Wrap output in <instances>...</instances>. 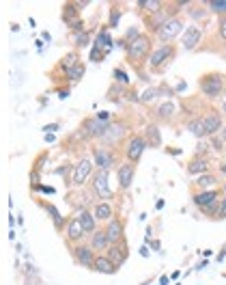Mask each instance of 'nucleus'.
Instances as JSON below:
<instances>
[{
    "instance_id": "f257e3e1",
    "label": "nucleus",
    "mask_w": 226,
    "mask_h": 285,
    "mask_svg": "<svg viewBox=\"0 0 226 285\" xmlns=\"http://www.w3.org/2000/svg\"><path fill=\"white\" fill-rule=\"evenodd\" d=\"M198 89L207 99H218L226 93V76L220 71H207L198 78Z\"/></svg>"
},
{
    "instance_id": "f03ea898",
    "label": "nucleus",
    "mask_w": 226,
    "mask_h": 285,
    "mask_svg": "<svg viewBox=\"0 0 226 285\" xmlns=\"http://www.w3.org/2000/svg\"><path fill=\"white\" fill-rule=\"evenodd\" d=\"M151 48H153V37H151V35H145V33H142L138 39H134L132 44L125 46V54H127V61L132 63V65L142 63L145 58L151 56V52H153Z\"/></svg>"
},
{
    "instance_id": "7ed1b4c3",
    "label": "nucleus",
    "mask_w": 226,
    "mask_h": 285,
    "mask_svg": "<svg viewBox=\"0 0 226 285\" xmlns=\"http://www.w3.org/2000/svg\"><path fill=\"white\" fill-rule=\"evenodd\" d=\"M108 177H110V171H99L97 169L93 173L88 186H91V194L95 199H99V201H112L114 199V190L110 188Z\"/></svg>"
},
{
    "instance_id": "20e7f679",
    "label": "nucleus",
    "mask_w": 226,
    "mask_h": 285,
    "mask_svg": "<svg viewBox=\"0 0 226 285\" xmlns=\"http://www.w3.org/2000/svg\"><path fill=\"white\" fill-rule=\"evenodd\" d=\"M175 56H177V46L164 44L151 52V56H149V67H151V71H164L172 61H175Z\"/></svg>"
},
{
    "instance_id": "39448f33",
    "label": "nucleus",
    "mask_w": 226,
    "mask_h": 285,
    "mask_svg": "<svg viewBox=\"0 0 226 285\" xmlns=\"http://www.w3.org/2000/svg\"><path fill=\"white\" fill-rule=\"evenodd\" d=\"M147 147L149 145H147V141L142 134H129L127 141L123 142V156H125V160H129V162L138 164Z\"/></svg>"
},
{
    "instance_id": "423d86ee",
    "label": "nucleus",
    "mask_w": 226,
    "mask_h": 285,
    "mask_svg": "<svg viewBox=\"0 0 226 285\" xmlns=\"http://www.w3.org/2000/svg\"><path fill=\"white\" fill-rule=\"evenodd\" d=\"M93 173H95V162H93V160L91 158H80L78 162L74 164V171H71V186L82 188L93 177Z\"/></svg>"
},
{
    "instance_id": "0eeeda50",
    "label": "nucleus",
    "mask_w": 226,
    "mask_h": 285,
    "mask_svg": "<svg viewBox=\"0 0 226 285\" xmlns=\"http://www.w3.org/2000/svg\"><path fill=\"white\" fill-rule=\"evenodd\" d=\"M93 162L99 171H112L116 164V149L114 147H93Z\"/></svg>"
},
{
    "instance_id": "6e6552de",
    "label": "nucleus",
    "mask_w": 226,
    "mask_h": 285,
    "mask_svg": "<svg viewBox=\"0 0 226 285\" xmlns=\"http://www.w3.org/2000/svg\"><path fill=\"white\" fill-rule=\"evenodd\" d=\"M71 257H74V261L78 266H82V268H91L93 270V264H95V257H97V253L93 251L91 246H88V242L84 244H75L71 246Z\"/></svg>"
},
{
    "instance_id": "1a4fd4ad",
    "label": "nucleus",
    "mask_w": 226,
    "mask_h": 285,
    "mask_svg": "<svg viewBox=\"0 0 226 285\" xmlns=\"http://www.w3.org/2000/svg\"><path fill=\"white\" fill-rule=\"evenodd\" d=\"M125 132H127V126L125 123H121V121H112L110 123V128L106 130V134L99 139V142H102L104 147H114V145H118V142H125L127 139H125Z\"/></svg>"
},
{
    "instance_id": "9d476101",
    "label": "nucleus",
    "mask_w": 226,
    "mask_h": 285,
    "mask_svg": "<svg viewBox=\"0 0 226 285\" xmlns=\"http://www.w3.org/2000/svg\"><path fill=\"white\" fill-rule=\"evenodd\" d=\"M203 121H205V134L207 139H211V136H218L220 132L224 130V115L216 108L207 110V115H203Z\"/></svg>"
},
{
    "instance_id": "9b49d317",
    "label": "nucleus",
    "mask_w": 226,
    "mask_h": 285,
    "mask_svg": "<svg viewBox=\"0 0 226 285\" xmlns=\"http://www.w3.org/2000/svg\"><path fill=\"white\" fill-rule=\"evenodd\" d=\"M224 194H222V188H211V190H194L192 192V201H194V205L196 207H207V205H211V203H218L220 199H222Z\"/></svg>"
},
{
    "instance_id": "f8f14e48",
    "label": "nucleus",
    "mask_w": 226,
    "mask_h": 285,
    "mask_svg": "<svg viewBox=\"0 0 226 285\" xmlns=\"http://www.w3.org/2000/svg\"><path fill=\"white\" fill-rule=\"evenodd\" d=\"M136 177V164L129 162V160H123L121 164L116 166V180H118V188L121 190H129L134 184Z\"/></svg>"
},
{
    "instance_id": "ddd939ff",
    "label": "nucleus",
    "mask_w": 226,
    "mask_h": 285,
    "mask_svg": "<svg viewBox=\"0 0 226 285\" xmlns=\"http://www.w3.org/2000/svg\"><path fill=\"white\" fill-rule=\"evenodd\" d=\"M63 236H65V240H67L71 246H75V244H82V242H84L86 231L82 229V225H80L78 218L71 216L69 223H67V227H65V231H63Z\"/></svg>"
},
{
    "instance_id": "4468645a",
    "label": "nucleus",
    "mask_w": 226,
    "mask_h": 285,
    "mask_svg": "<svg viewBox=\"0 0 226 285\" xmlns=\"http://www.w3.org/2000/svg\"><path fill=\"white\" fill-rule=\"evenodd\" d=\"M181 31H183V20L181 17H172V20H168L162 28H159V33L155 35V37L162 41V44H170Z\"/></svg>"
},
{
    "instance_id": "2eb2a0df",
    "label": "nucleus",
    "mask_w": 226,
    "mask_h": 285,
    "mask_svg": "<svg viewBox=\"0 0 226 285\" xmlns=\"http://www.w3.org/2000/svg\"><path fill=\"white\" fill-rule=\"evenodd\" d=\"M104 231H106V236H108L110 244H118V242H123L125 240V223H123V218L114 216L112 221H108L104 225Z\"/></svg>"
},
{
    "instance_id": "dca6fc26",
    "label": "nucleus",
    "mask_w": 226,
    "mask_h": 285,
    "mask_svg": "<svg viewBox=\"0 0 226 285\" xmlns=\"http://www.w3.org/2000/svg\"><path fill=\"white\" fill-rule=\"evenodd\" d=\"M88 246H91L97 255H102V253H106L110 248V240H108V236H106L104 227H99L95 234L88 236Z\"/></svg>"
},
{
    "instance_id": "f3484780",
    "label": "nucleus",
    "mask_w": 226,
    "mask_h": 285,
    "mask_svg": "<svg viewBox=\"0 0 226 285\" xmlns=\"http://www.w3.org/2000/svg\"><path fill=\"white\" fill-rule=\"evenodd\" d=\"M93 214H95V218H97V223H108L114 218V205H112V201H97L93 207Z\"/></svg>"
},
{
    "instance_id": "a211bd4d",
    "label": "nucleus",
    "mask_w": 226,
    "mask_h": 285,
    "mask_svg": "<svg viewBox=\"0 0 226 285\" xmlns=\"http://www.w3.org/2000/svg\"><path fill=\"white\" fill-rule=\"evenodd\" d=\"M209 166H211V160L207 158V156H194V158H189V162L186 166V171L189 175H205V173H209Z\"/></svg>"
},
{
    "instance_id": "6ab92c4d",
    "label": "nucleus",
    "mask_w": 226,
    "mask_h": 285,
    "mask_svg": "<svg viewBox=\"0 0 226 285\" xmlns=\"http://www.w3.org/2000/svg\"><path fill=\"white\" fill-rule=\"evenodd\" d=\"M106 255L114 261V264L121 268V266L127 261V257H129V246H127V242H118V244H110V248L106 251Z\"/></svg>"
},
{
    "instance_id": "aec40b11",
    "label": "nucleus",
    "mask_w": 226,
    "mask_h": 285,
    "mask_svg": "<svg viewBox=\"0 0 226 285\" xmlns=\"http://www.w3.org/2000/svg\"><path fill=\"white\" fill-rule=\"evenodd\" d=\"M168 20H172L170 17V13H168V9H162L159 11V13H153V15H145V26L149 28V31L151 33H159V28L164 26L166 22Z\"/></svg>"
},
{
    "instance_id": "412c9836",
    "label": "nucleus",
    "mask_w": 226,
    "mask_h": 285,
    "mask_svg": "<svg viewBox=\"0 0 226 285\" xmlns=\"http://www.w3.org/2000/svg\"><path fill=\"white\" fill-rule=\"evenodd\" d=\"M93 270L99 272V275H116V272H118V266H116L106 253H102V255H97V257H95Z\"/></svg>"
},
{
    "instance_id": "4be33fe9",
    "label": "nucleus",
    "mask_w": 226,
    "mask_h": 285,
    "mask_svg": "<svg viewBox=\"0 0 226 285\" xmlns=\"http://www.w3.org/2000/svg\"><path fill=\"white\" fill-rule=\"evenodd\" d=\"M200 39H203V31H200L198 26H188L186 33H183V37H181V44L186 50H196V46L200 44Z\"/></svg>"
},
{
    "instance_id": "5701e85b",
    "label": "nucleus",
    "mask_w": 226,
    "mask_h": 285,
    "mask_svg": "<svg viewBox=\"0 0 226 285\" xmlns=\"http://www.w3.org/2000/svg\"><path fill=\"white\" fill-rule=\"evenodd\" d=\"M75 218L80 221L82 229L86 231V236H91V234H95V231L99 229V227H97V218H95L93 210H80V212H75Z\"/></svg>"
},
{
    "instance_id": "b1692460",
    "label": "nucleus",
    "mask_w": 226,
    "mask_h": 285,
    "mask_svg": "<svg viewBox=\"0 0 226 285\" xmlns=\"http://www.w3.org/2000/svg\"><path fill=\"white\" fill-rule=\"evenodd\" d=\"M39 205L43 207L47 214H50V218H52V223H54V227H56L58 231H65V227H67V223H69V218H63L61 212L56 210L54 203H45V201H39Z\"/></svg>"
},
{
    "instance_id": "393cba45",
    "label": "nucleus",
    "mask_w": 226,
    "mask_h": 285,
    "mask_svg": "<svg viewBox=\"0 0 226 285\" xmlns=\"http://www.w3.org/2000/svg\"><path fill=\"white\" fill-rule=\"evenodd\" d=\"M142 136H145L147 145L153 147V149H155V147H162V132H159L157 123H149L145 128V132H142Z\"/></svg>"
},
{
    "instance_id": "a878e982",
    "label": "nucleus",
    "mask_w": 226,
    "mask_h": 285,
    "mask_svg": "<svg viewBox=\"0 0 226 285\" xmlns=\"http://www.w3.org/2000/svg\"><path fill=\"white\" fill-rule=\"evenodd\" d=\"M153 115H155V119H159V121H172L177 115V108L172 102H162L159 106H155Z\"/></svg>"
},
{
    "instance_id": "bb28decb",
    "label": "nucleus",
    "mask_w": 226,
    "mask_h": 285,
    "mask_svg": "<svg viewBox=\"0 0 226 285\" xmlns=\"http://www.w3.org/2000/svg\"><path fill=\"white\" fill-rule=\"evenodd\" d=\"M218 175L216 173H205V175H198L194 180V190H211L218 186Z\"/></svg>"
},
{
    "instance_id": "cd10ccee",
    "label": "nucleus",
    "mask_w": 226,
    "mask_h": 285,
    "mask_svg": "<svg viewBox=\"0 0 226 285\" xmlns=\"http://www.w3.org/2000/svg\"><path fill=\"white\" fill-rule=\"evenodd\" d=\"M186 128L192 132L196 139H207V134H205V121H203V115H196L192 119H188V123H186Z\"/></svg>"
},
{
    "instance_id": "c85d7f7f",
    "label": "nucleus",
    "mask_w": 226,
    "mask_h": 285,
    "mask_svg": "<svg viewBox=\"0 0 226 285\" xmlns=\"http://www.w3.org/2000/svg\"><path fill=\"white\" fill-rule=\"evenodd\" d=\"M80 7H78V2H65L63 4V22H67V24H74L75 20H80Z\"/></svg>"
},
{
    "instance_id": "c756f323",
    "label": "nucleus",
    "mask_w": 226,
    "mask_h": 285,
    "mask_svg": "<svg viewBox=\"0 0 226 285\" xmlns=\"http://www.w3.org/2000/svg\"><path fill=\"white\" fill-rule=\"evenodd\" d=\"M138 7L145 11L147 15H153V13H159L166 4L162 2V0H138Z\"/></svg>"
},
{
    "instance_id": "7c9ffc66",
    "label": "nucleus",
    "mask_w": 226,
    "mask_h": 285,
    "mask_svg": "<svg viewBox=\"0 0 226 285\" xmlns=\"http://www.w3.org/2000/svg\"><path fill=\"white\" fill-rule=\"evenodd\" d=\"M80 63V54L78 52H69V54H65L63 58H61V63H58V69H63L65 74H67V71L71 69V67H75V65Z\"/></svg>"
},
{
    "instance_id": "2f4dec72",
    "label": "nucleus",
    "mask_w": 226,
    "mask_h": 285,
    "mask_svg": "<svg viewBox=\"0 0 226 285\" xmlns=\"http://www.w3.org/2000/svg\"><path fill=\"white\" fill-rule=\"evenodd\" d=\"M84 74H86V65L84 63H78L75 67H71L69 71H67V78L71 80V82H80L82 78H84Z\"/></svg>"
},
{
    "instance_id": "473e14b6",
    "label": "nucleus",
    "mask_w": 226,
    "mask_h": 285,
    "mask_svg": "<svg viewBox=\"0 0 226 285\" xmlns=\"http://www.w3.org/2000/svg\"><path fill=\"white\" fill-rule=\"evenodd\" d=\"M123 95H127V89H125V85H118V82H114V85L108 89V99H112V102H118Z\"/></svg>"
},
{
    "instance_id": "72a5a7b5",
    "label": "nucleus",
    "mask_w": 226,
    "mask_h": 285,
    "mask_svg": "<svg viewBox=\"0 0 226 285\" xmlns=\"http://www.w3.org/2000/svg\"><path fill=\"white\" fill-rule=\"evenodd\" d=\"M205 4L209 7V11H213V13L226 15V0H209V2H205Z\"/></svg>"
},
{
    "instance_id": "f704fd0d",
    "label": "nucleus",
    "mask_w": 226,
    "mask_h": 285,
    "mask_svg": "<svg viewBox=\"0 0 226 285\" xmlns=\"http://www.w3.org/2000/svg\"><path fill=\"white\" fill-rule=\"evenodd\" d=\"M155 97H159V89H157V87H149L147 91L140 95V102H142V104H151Z\"/></svg>"
},
{
    "instance_id": "c9c22d12",
    "label": "nucleus",
    "mask_w": 226,
    "mask_h": 285,
    "mask_svg": "<svg viewBox=\"0 0 226 285\" xmlns=\"http://www.w3.org/2000/svg\"><path fill=\"white\" fill-rule=\"evenodd\" d=\"M189 7H192V4H189ZM188 13L192 15L196 22H200V20L205 22L207 15H209V9H205V7H203V9H200V7H192V9H188Z\"/></svg>"
},
{
    "instance_id": "e433bc0d",
    "label": "nucleus",
    "mask_w": 226,
    "mask_h": 285,
    "mask_svg": "<svg viewBox=\"0 0 226 285\" xmlns=\"http://www.w3.org/2000/svg\"><path fill=\"white\" fill-rule=\"evenodd\" d=\"M88 44H91V35H88L86 31L74 35V46H75V48H84V46H88Z\"/></svg>"
},
{
    "instance_id": "4c0bfd02",
    "label": "nucleus",
    "mask_w": 226,
    "mask_h": 285,
    "mask_svg": "<svg viewBox=\"0 0 226 285\" xmlns=\"http://www.w3.org/2000/svg\"><path fill=\"white\" fill-rule=\"evenodd\" d=\"M207 141L211 142V149L216 151V153H224V149H226L224 145H226V142L222 141V136H220V134L218 136H211V139H207Z\"/></svg>"
},
{
    "instance_id": "58836bf2",
    "label": "nucleus",
    "mask_w": 226,
    "mask_h": 285,
    "mask_svg": "<svg viewBox=\"0 0 226 285\" xmlns=\"http://www.w3.org/2000/svg\"><path fill=\"white\" fill-rule=\"evenodd\" d=\"M114 82H118V85H125V87H127V85H129V76L125 74V71H123L121 67H116V69H114Z\"/></svg>"
},
{
    "instance_id": "ea45409f",
    "label": "nucleus",
    "mask_w": 226,
    "mask_h": 285,
    "mask_svg": "<svg viewBox=\"0 0 226 285\" xmlns=\"http://www.w3.org/2000/svg\"><path fill=\"white\" fill-rule=\"evenodd\" d=\"M226 218V194L220 199V205H218V214H216V221H224Z\"/></svg>"
},
{
    "instance_id": "a19ab883",
    "label": "nucleus",
    "mask_w": 226,
    "mask_h": 285,
    "mask_svg": "<svg viewBox=\"0 0 226 285\" xmlns=\"http://www.w3.org/2000/svg\"><path fill=\"white\" fill-rule=\"evenodd\" d=\"M118 17H121V11H118V7H114V4H112V9H110V24H108V28H110V26H116V24H118Z\"/></svg>"
},
{
    "instance_id": "79ce46f5",
    "label": "nucleus",
    "mask_w": 226,
    "mask_h": 285,
    "mask_svg": "<svg viewBox=\"0 0 226 285\" xmlns=\"http://www.w3.org/2000/svg\"><path fill=\"white\" fill-rule=\"evenodd\" d=\"M218 205H220V201H218V203H211V205L203 207V214H205V216H211V218H216V214H218Z\"/></svg>"
},
{
    "instance_id": "37998d69",
    "label": "nucleus",
    "mask_w": 226,
    "mask_h": 285,
    "mask_svg": "<svg viewBox=\"0 0 226 285\" xmlns=\"http://www.w3.org/2000/svg\"><path fill=\"white\" fill-rule=\"evenodd\" d=\"M218 33L220 37L226 41V15H220V22H218Z\"/></svg>"
},
{
    "instance_id": "c03bdc74",
    "label": "nucleus",
    "mask_w": 226,
    "mask_h": 285,
    "mask_svg": "<svg viewBox=\"0 0 226 285\" xmlns=\"http://www.w3.org/2000/svg\"><path fill=\"white\" fill-rule=\"evenodd\" d=\"M71 26V31H74V35L75 33H84V20H75L74 24H69Z\"/></svg>"
},
{
    "instance_id": "a18cd8bd",
    "label": "nucleus",
    "mask_w": 226,
    "mask_h": 285,
    "mask_svg": "<svg viewBox=\"0 0 226 285\" xmlns=\"http://www.w3.org/2000/svg\"><path fill=\"white\" fill-rule=\"evenodd\" d=\"M127 99H129V102H140L138 91H136V89H129V91H127Z\"/></svg>"
},
{
    "instance_id": "49530a36",
    "label": "nucleus",
    "mask_w": 226,
    "mask_h": 285,
    "mask_svg": "<svg viewBox=\"0 0 226 285\" xmlns=\"http://www.w3.org/2000/svg\"><path fill=\"white\" fill-rule=\"evenodd\" d=\"M99 119V121H110V112L108 110H102V112H97V115H95Z\"/></svg>"
},
{
    "instance_id": "de8ad7c7",
    "label": "nucleus",
    "mask_w": 226,
    "mask_h": 285,
    "mask_svg": "<svg viewBox=\"0 0 226 285\" xmlns=\"http://www.w3.org/2000/svg\"><path fill=\"white\" fill-rule=\"evenodd\" d=\"M43 130H45V132H47V130H50V132H54V130H58V123H52V126H45Z\"/></svg>"
},
{
    "instance_id": "09e8293b",
    "label": "nucleus",
    "mask_w": 226,
    "mask_h": 285,
    "mask_svg": "<svg viewBox=\"0 0 226 285\" xmlns=\"http://www.w3.org/2000/svg\"><path fill=\"white\" fill-rule=\"evenodd\" d=\"M220 173L226 175V160H224V162H220Z\"/></svg>"
},
{
    "instance_id": "8fccbe9b",
    "label": "nucleus",
    "mask_w": 226,
    "mask_h": 285,
    "mask_svg": "<svg viewBox=\"0 0 226 285\" xmlns=\"http://www.w3.org/2000/svg\"><path fill=\"white\" fill-rule=\"evenodd\" d=\"M159 285H168V277H166V275H164L162 279H159Z\"/></svg>"
},
{
    "instance_id": "3c124183",
    "label": "nucleus",
    "mask_w": 226,
    "mask_h": 285,
    "mask_svg": "<svg viewBox=\"0 0 226 285\" xmlns=\"http://www.w3.org/2000/svg\"><path fill=\"white\" fill-rule=\"evenodd\" d=\"M220 112H222V115L226 117V102H222V106H220Z\"/></svg>"
},
{
    "instance_id": "603ef678",
    "label": "nucleus",
    "mask_w": 226,
    "mask_h": 285,
    "mask_svg": "<svg viewBox=\"0 0 226 285\" xmlns=\"http://www.w3.org/2000/svg\"><path fill=\"white\" fill-rule=\"evenodd\" d=\"M220 136H222V141L226 142V126H224V130H222V132H220Z\"/></svg>"
},
{
    "instance_id": "864d4df0",
    "label": "nucleus",
    "mask_w": 226,
    "mask_h": 285,
    "mask_svg": "<svg viewBox=\"0 0 226 285\" xmlns=\"http://www.w3.org/2000/svg\"><path fill=\"white\" fill-rule=\"evenodd\" d=\"M224 58H226V50H224Z\"/></svg>"
}]
</instances>
